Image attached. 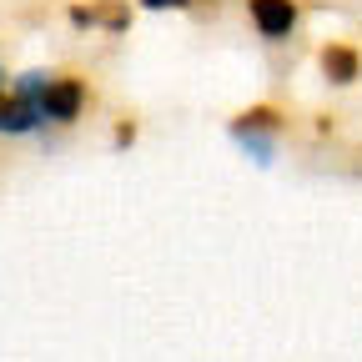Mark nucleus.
Listing matches in <instances>:
<instances>
[{"mask_svg":"<svg viewBox=\"0 0 362 362\" xmlns=\"http://www.w3.org/2000/svg\"><path fill=\"white\" fill-rule=\"evenodd\" d=\"M21 86L35 96L40 116L51 126H71L86 111V81L81 76H40V71H30V76H21Z\"/></svg>","mask_w":362,"mask_h":362,"instance_id":"obj_1","label":"nucleus"},{"mask_svg":"<svg viewBox=\"0 0 362 362\" xmlns=\"http://www.w3.org/2000/svg\"><path fill=\"white\" fill-rule=\"evenodd\" d=\"M0 76H6V71H0ZM0 86H6V81H0Z\"/></svg>","mask_w":362,"mask_h":362,"instance_id":"obj_8","label":"nucleus"},{"mask_svg":"<svg viewBox=\"0 0 362 362\" xmlns=\"http://www.w3.org/2000/svg\"><path fill=\"white\" fill-rule=\"evenodd\" d=\"M116 141H121V146L136 141V121H121V126H116Z\"/></svg>","mask_w":362,"mask_h":362,"instance_id":"obj_7","label":"nucleus"},{"mask_svg":"<svg viewBox=\"0 0 362 362\" xmlns=\"http://www.w3.org/2000/svg\"><path fill=\"white\" fill-rule=\"evenodd\" d=\"M247 16L267 40H287L297 30V0H247Z\"/></svg>","mask_w":362,"mask_h":362,"instance_id":"obj_3","label":"nucleus"},{"mask_svg":"<svg viewBox=\"0 0 362 362\" xmlns=\"http://www.w3.org/2000/svg\"><path fill=\"white\" fill-rule=\"evenodd\" d=\"M96 6H101V30L121 35L131 25V6H126V0H96Z\"/></svg>","mask_w":362,"mask_h":362,"instance_id":"obj_5","label":"nucleus"},{"mask_svg":"<svg viewBox=\"0 0 362 362\" xmlns=\"http://www.w3.org/2000/svg\"><path fill=\"white\" fill-rule=\"evenodd\" d=\"M141 6H146V11H187L192 0H141Z\"/></svg>","mask_w":362,"mask_h":362,"instance_id":"obj_6","label":"nucleus"},{"mask_svg":"<svg viewBox=\"0 0 362 362\" xmlns=\"http://www.w3.org/2000/svg\"><path fill=\"white\" fill-rule=\"evenodd\" d=\"M282 131V111L277 106H252L232 121V136L257 156V161H272V136Z\"/></svg>","mask_w":362,"mask_h":362,"instance_id":"obj_2","label":"nucleus"},{"mask_svg":"<svg viewBox=\"0 0 362 362\" xmlns=\"http://www.w3.org/2000/svg\"><path fill=\"white\" fill-rule=\"evenodd\" d=\"M317 61H322V76L332 86H352L362 76V56H357V45H347V40H327Z\"/></svg>","mask_w":362,"mask_h":362,"instance_id":"obj_4","label":"nucleus"}]
</instances>
